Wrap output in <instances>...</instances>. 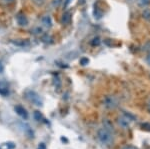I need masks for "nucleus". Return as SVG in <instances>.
Returning <instances> with one entry per match:
<instances>
[{
  "instance_id": "0eeeda50",
  "label": "nucleus",
  "mask_w": 150,
  "mask_h": 149,
  "mask_svg": "<svg viewBox=\"0 0 150 149\" xmlns=\"http://www.w3.org/2000/svg\"><path fill=\"white\" fill-rule=\"evenodd\" d=\"M16 20H17V23L20 26H26L28 24V19L24 14H18Z\"/></svg>"
},
{
  "instance_id": "2eb2a0df",
  "label": "nucleus",
  "mask_w": 150,
  "mask_h": 149,
  "mask_svg": "<svg viewBox=\"0 0 150 149\" xmlns=\"http://www.w3.org/2000/svg\"><path fill=\"white\" fill-rule=\"evenodd\" d=\"M51 39H52V38L50 37L49 35H45V36H43V37H42V40H43L44 42H46V43L51 41Z\"/></svg>"
},
{
  "instance_id": "39448f33",
  "label": "nucleus",
  "mask_w": 150,
  "mask_h": 149,
  "mask_svg": "<svg viewBox=\"0 0 150 149\" xmlns=\"http://www.w3.org/2000/svg\"><path fill=\"white\" fill-rule=\"evenodd\" d=\"M41 24L44 28L46 29H50L52 27V18L50 17V15H44L41 18Z\"/></svg>"
},
{
  "instance_id": "20e7f679",
  "label": "nucleus",
  "mask_w": 150,
  "mask_h": 149,
  "mask_svg": "<svg viewBox=\"0 0 150 149\" xmlns=\"http://www.w3.org/2000/svg\"><path fill=\"white\" fill-rule=\"evenodd\" d=\"M103 106L107 109H114L118 106V100L114 96H106L103 99Z\"/></svg>"
},
{
  "instance_id": "6ab92c4d",
  "label": "nucleus",
  "mask_w": 150,
  "mask_h": 149,
  "mask_svg": "<svg viewBox=\"0 0 150 149\" xmlns=\"http://www.w3.org/2000/svg\"><path fill=\"white\" fill-rule=\"evenodd\" d=\"M146 62L148 63V65H150V52L147 54V56H146Z\"/></svg>"
},
{
  "instance_id": "ddd939ff",
  "label": "nucleus",
  "mask_w": 150,
  "mask_h": 149,
  "mask_svg": "<svg viewBox=\"0 0 150 149\" xmlns=\"http://www.w3.org/2000/svg\"><path fill=\"white\" fill-rule=\"evenodd\" d=\"M88 63H89V59L86 58V57H82V58L80 59V64H81V65L85 66Z\"/></svg>"
},
{
  "instance_id": "7ed1b4c3",
  "label": "nucleus",
  "mask_w": 150,
  "mask_h": 149,
  "mask_svg": "<svg viewBox=\"0 0 150 149\" xmlns=\"http://www.w3.org/2000/svg\"><path fill=\"white\" fill-rule=\"evenodd\" d=\"M26 97L30 102H32L33 104L37 105V106H41L42 105V100H41L40 96L38 95V93H36L33 90H29L25 93Z\"/></svg>"
},
{
  "instance_id": "423d86ee",
  "label": "nucleus",
  "mask_w": 150,
  "mask_h": 149,
  "mask_svg": "<svg viewBox=\"0 0 150 149\" xmlns=\"http://www.w3.org/2000/svg\"><path fill=\"white\" fill-rule=\"evenodd\" d=\"M15 111H16V113H17L19 116L22 117L23 119H27L28 118L27 111H26L25 108L22 107L21 105H17V106H15Z\"/></svg>"
},
{
  "instance_id": "f8f14e48",
  "label": "nucleus",
  "mask_w": 150,
  "mask_h": 149,
  "mask_svg": "<svg viewBox=\"0 0 150 149\" xmlns=\"http://www.w3.org/2000/svg\"><path fill=\"white\" fill-rule=\"evenodd\" d=\"M33 116H34L35 120H37V121H40L41 119H42V115L39 111H35L34 113H33Z\"/></svg>"
},
{
  "instance_id": "4468645a",
  "label": "nucleus",
  "mask_w": 150,
  "mask_h": 149,
  "mask_svg": "<svg viewBox=\"0 0 150 149\" xmlns=\"http://www.w3.org/2000/svg\"><path fill=\"white\" fill-rule=\"evenodd\" d=\"M33 3L36 4L37 6H42L45 3V0H32Z\"/></svg>"
},
{
  "instance_id": "dca6fc26",
  "label": "nucleus",
  "mask_w": 150,
  "mask_h": 149,
  "mask_svg": "<svg viewBox=\"0 0 150 149\" xmlns=\"http://www.w3.org/2000/svg\"><path fill=\"white\" fill-rule=\"evenodd\" d=\"M121 149H138V148L135 147V146H132V145H126V146H124V147H122Z\"/></svg>"
},
{
  "instance_id": "aec40b11",
  "label": "nucleus",
  "mask_w": 150,
  "mask_h": 149,
  "mask_svg": "<svg viewBox=\"0 0 150 149\" xmlns=\"http://www.w3.org/2000/svg\"><path fill=\"white\" fill-rule=\"evenodd\" d=\"M4 2H5L6 4H11V3H13L15 0H3Z\"/></svg>"
},
{
  "instance_id": "412c9836",
  "label": "nucleus",
  "mask_w": 150,
  "mask_h": 149,
  "mask_svg": "<svg viewBox=\"0 0 150 149\" xmlns=\"http://www.w3.org/2000/svg\"><path fill=\"white\" fill-rule=\"evenodd\" d=\"M71 1H72V0H65V3H64L65 7H66V6H68L69 4L71 3Z\"/></svg>"
},
{
  "instance_id": "f257e3e1",
  "label": "nucleus",
  "mask_w": 150,
  "mask_h": 149,
  "mask_svg": "<svg viewBox=\"0 0 150 149\" xmlns=\"http://www.w3.org/2000/svg\"><path fill=\"white\" fill-rule=\"evenodd\" d=\"M97 138L101 143L104 145H109L113 142V135L111 131L106 127L100 128L97 131Z\"/></svg>"
},
{
  "instance_id": "9d476101",
  "label": "nucleus",
  "mask_w": 150,
  "mask_h": 149,
  "mask_svg": "<svg viewBox=\"0 0 150 149\" xmlns=\"http://www.w3.org/2000/svg\"><path fill=\"white\" fill-rule=\"evenodd\" d=\"M137 3L140 7H146L150 4V0H137Z\"/></svg>"
},
{
  "instance_id": "6e6552de",
  "label": "nucleus",
  "mask_w": 150,
  "mask_h": 149,
  "mask_svg": "<svg viewBox=\"0 0 150 149\" xmlns=\"http://www.w3.org/2000/svg\"><path fill=\"white\" fill-rule=\"evenodd\" d=\"M71 20V13L70 12H66V13L63 14L62 16V23L63 24H68Z\"/></svg>"
},
{
  "instance_id": "9b49d317",
  "label": "nucleus",
  "mask_w": 150,
  "mask_h": 149,
  "mask_svg": "<svg viewBox=\"0 0 150 149\" xmlns=\"http://www.w3.org/2000/svg\"><path fill=\"white\" fill-rule=\"evenodd\" d=\"M91 45L92 46H98L99 44L101 43V40H100V38L98 37V36H96V37H94L92 40H91Z\"/></svg>"
},
{
  "instance_id": "f03ea898",
  "label": "nucleus",
  "mask_w": 150,
  "mask_h": 149,
  "mask_svg": "<svg viewBox=\"0 0 150 149\" xmlns=\"http://www.w3.org/2000/svg\"><path fill=\"white\" fill-rule=\"evenodd\" d=\"M133 119H134V117H133L131 114L124 113L120 117H118L117 122H118V124L122 127V128L127 129L128 127L130 126V123H131V121H133Z\"/></svg>"
},
{
  "instance_id": "a211bd4d",
  "label": "nucleus",
  "mask_w": 150,
  "mask_h": 149,
  "mask_svg": "<svg viewBox=\"0 0 150 149\" xmlns=\"http://www.w3.org/2000/svg\"><path fill=\"white\" fill-rule=\"evenodd\" d=\"M38 149H46V146H45L44 143H40L39 146H38Z\"/></svg>"
},
{
  "instance_id": "f3484780",
  "label": "nucleus",
  "mask_w": 150,
  "mask_h": 149,
  "mask_svg": "<svg viewBox=\"0 0 150 149\" xmlns=\"http://www.w3.org/2000/svg\"><path fill=\"white\" fill-rule=\"evenodd\" d=\"M60 3H61V0H54V1H53V5L56 6V7L59 6Z\"/></svg>"
},
{
  "instance_id": "1a4fd4ad",
  "label": "nucleus",
  "mask_w": 150,
  "mask_h": 149,
  "mask_svg": "<svg viewBox=\"0 0 150 149\" xmlns=\"http://www.w3.org/2000/svg\"><path fill=\"white\" fill-rule=\"evenodd\" d=\"M142 17L145 20L150 21V9L149 8H144V10L142 11Z\"/></svg>"
},
{
  "instance_id": "5701e85b",
  "label": "nucleus",
  "mask_w": 150,
  "mask_h": 149,
  "mask_svg": "<svg viewBox=\"0 0 150 149\" xmlns=\"http://www.w3.org/2000/svg\"><path fill=\"white\" fill-rule=\"evenodd\" d=\"M2 71H3V65L0 63V72H2Z\"/></svg>"
},
{
  "instance_id": "4be33fe9",
  "label": "nucleus",
  "mask_w": 150,
  "mask_h": 149,
  "mask_svg": "<svg viewBox=\"0 0 150 149\" xmlns=\"http://www.w3.org/2000/svg\"><path fill=\"white\" fill-rule=\"evenodd\" d=\"M147 110L149 111V113H150V100L148 102H147Z\"/></svg>"
}]
</instances>
